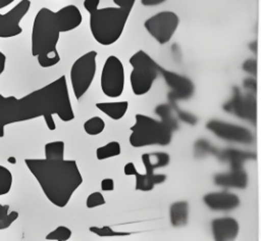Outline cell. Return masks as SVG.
Instances as JSON below:
<instances>
[{"instance_id":"1","label":"cell","mask_w":261,"mask_h":241,"mask_svg":"<svg viewBox=\"0 0 261 241\" xmlns=\"http://www.w3.org/2000/svg\"><path fill=\"white\" fill-rule=\"evenodd\" d=\"M62 122L74 119L65 76L20 98L0 94V138L4 137L7 125L43 116L50 131L56 129L53 115Z\"/></svg>"},{"instance_id":"2","label":"cell","mask_w":261,"mask_h":241,"mask_svg":"<svg viewBox=\"0 0 261 241\" xmlns=\"http://www.w3.org/2000/svg\"><path fill=\"white\" fill-rule=\"evenodd\" d=\"M83 21V16L73 4L57 11L42 7L36 14L31 36V52L42 67H52L60 61L57 44L61 33L75 30Z\"/></svg>"},{"instance_id":"3","label":"cell","mask_w":261,"mask_h":241,"mask_svg":"<svg viewBox=\"0 0 261 241\" xmlns=\"http://www.w3.org/2000/svg\"><path fill=\"white\" fill-rule=\"evenodd\" d=\"M24 163L47 199L57 207H65L83 184V176L75 160L25 158Z\"/></svg>"},{"instance_id":"4","label":"cell","mask_w":261,"mask_h":241,"mask_svg":"<svg viewBox=\"0 0 261 241\" xmlns=\"http://www.w3.org/2000/svg\"><path fill=\"white\" fill-rule=\"evenodd\" d=\"M155 112L161 119H155L149 115L137 113L135 124L129 128V144L140 148L150 145H169L172 140V133L178 129V123L172 116L170 104H160Z\"/></svg>"},{"instance_id":"5","label":"cell","mask_w":261,"mask_h":241,"mask_svg":"<svg viewBox=\"0 0 261 241\" xmlns=\"http://www.w3.org/2000/svg\"><path fill=\"white\" fill-rule=\"evenodd\" d=\"M116 6L97 8L90 14V31L97 43L110 46L118 41L136 0H112Z\"/></svg>"},{"instance_id":"6","label":"cell","mask_w":261,"mask_h":241,"mask_svg":"<svg viewBox=\"0 0 261 241\" xmlns=\"http://www.w3.org/2000/svg\"><path fill=\"white\" fill-rule=\"evenodd\" d=\"M133 67L129 76L132 90L136 96L147 94L160 76V65L144 50L134 53L129 60Z\"/></svg>"},{"instance_id":"7","label":"cell","mask_w":261,"mask_h":241,"mask_svg":"<svg viewBox=\"0 0 261 241\" xmlns=\"http://www.w3.org/2000/svg\"><path fill=\"white\" fill-rule=\"evenodd\" d=\"M97 51L91 50L80 56L71 65L69 71L70 84L75 98L81 99L91 87L97 68Z\"/></svg>"},{"instance_id":"8","label":"cell","mask_w":261,"mask_h":241,"mask_svg":"<svg viewBox=\"0 0 261 241\" xmlns=\"http://www.w3.org/2000/svg\"><path fill=\"white\" fill-rule=\"evenodd\" d=\"M124 66L121 60L110 55L106 58L101 71L100 86L103 94L109 98H118L124 90Z\"/></svg>"},{"instance_id":"9","label":"cell","mask_w":261,"mask_h":241,"mask_svg":"<svg viewBox=\"0 0 261 241\" xmlns=\"http://www.w3.org/2000/svg\"><path fill=\"white\" fill-rule=\"evenodd\" d=\"M15 0H0V38H12L22 33L21 19L31 8L30 0H20L10 10L2 13L1 10L8 7Z\"/></svg>"},{"instance_id":"10","label":"cell","mask_w":261,"mask_h":241,"mask_svg":"<svg viewBox=\"0 0 261 241\" xmlns=\"http://www.w3.org/2000/svg\"><path fill=\"white\" fill-rule=\"evenodd\" d=\"M178 25V15L170 10L160 11L147 18L144 22L147 32L161 45L171 40Z\"/></svg>"},{"instance_id":"11","label":"cell","mask_w":261,"mask_h":241,"mask_svg":"<svg viewBox=\"0 0 261 241\" xmlns=\"http://www.w3.org/2000/svg\"><path fill=\"white\" fill-rule=\"evenodd\" d=\"M160 76H162L167 86L170 88L167 97L171 103H175L178 100L189 99L194 94L195 86L189 78L167 70L162 66H160Z\"/></svg>"},{"instance_id":"12","label":"cell","mask_w":261,"mask_h":241,"mask_svg":"<svg viewBox=\"0 0 261 241\" xmlns=\"http://www.w3.org/2000/svg\"><path fill=\"white\" fill-rule=\"evenodd\" d=\"M206 129L222 140L238 143L250 144L253 141V135L247 128L233 124L224 123L217 119H211L206 124Z\"/></svg>"},{"instance_id":"13","label":"cell","mask_w":261,"mask_h":241,"mask_svg":"<svg viewBox=\"0 0 261 241\" xmlns=\"http://www.w3.org/2000/svg\"><path fill=\"white\" fill-rule=\"evenodd\" d=\"M203 201L208 206V208L217 211L231 210L240 205L239 196L227 191L207 193L204 195Z\"/></svg>"},{"instance_id":"14","label":"cell","mask_w":261,"mask_h":241,"mask_svg":"<svg viewBox=\"0 0 261 241\" xmlns=\"http://www.w3.org/2000/svg\"><path fill=\"white\" fill-rule=\"evenodd\" d=\"M125 176H135L136 185L135 189L137 191H151L156 185L162 184L166 180L165 174H154V176H148L146 174H141L137 171L134 162H127L123 168Z\"/></svg>"},{"instance_id":"15","label":"cell","mask_w":261,"mask_h":241,"mask_svg":"<svg viewBox=\"0 0 261 241\" xmlns=\"http://www.w3.org/2000/svg\"><path fill=\"white\" fill-rule=\"evenodd\" d=\"M211 230L214 240H234L238 237L240 226L233 218H218L211 222Z\"/></svg>"},{"instance_id":"16","label":"cell","mask_w":261,"mask_h":241,"mask_svg":"<svg viewBox=\"0 0 261 241\" xmlns=\"http://www.w3.org/2000/svg\"><path fill=\"white\" fill-rule=\"evenodd\" d=\"M247 175L241 167L232 168V172L229 174L214 176L215 185L223 187H238L243 189L247 186Z\"/></svg>"},{"instance_id":"17","label":"cell","mask_w":261,"mask_h":241,"mask_svg":"<svg viewBox=\"0 0 261 241\" xmlns=\"http://www.w3.org/2000/svg\"><path fill=\"white\" fill-rule=\"evenodd\" d=\"M142 161L145 167V174L154 176V170L166 166L170 161V156L166 152L143 153Z\"/></svg>"},{"instance_id":"18","label":"cell","mask_w":261,"mask_h":241,"mask_svg":"<svg viewBox=\"0 0 261 241\" xmlns=\"http://www.w3.org/2000/svg\"><path fill=\"white\" fill-rule=\"evenodd\" d=\"M169 221L174 228L186 226L189 221V203L187 201L173 202L169 206Z\"/></svg>"},{"instance_id":"19","label":"cell","mask_w":261,"mask_h":241,"mask_svg":"<svg viewBox=\"0 0 261 241\" xmlns=\"http://www.w3.org/2000/svg\"><path fill=\"white\" fill-rule=\"evenodd\" d=\"M95 105L100 111L105 113L113 120L122 118L128 108V102L126 100L115 102H98Z\"/></svg>"},{"instance_id":"20","label":"cell","mask_w":261,"mask_h":241,"mask_svg":"<svg viewBox=\"0 0 261 241\" xmlns=\"http://www.w3.org/2000/svg\"><path fill=\"white\" fill-rule=\"evenodd\" d=\"M121 152V146L117 141H110L107 144L96 149V157L98 160H104L110 157H115Z\"/></svg>"},{"instance_id":"21","label":"cell","mask_w":261,"mask_h":241,"mask_svg":"<svg viewBox=\"0 0 261 241\" xmlns=\"http://www.w3.org/2000/svg\"><path fill=\"white\" fill-rule=\"evenodd\" d=\"M65 144L63 141H51L45 144V158L46 159H63Z\"/></svg>"},{"instance_id":"22","label":"cell","mask_w":261,"mask_h":241,"mask_svg":"<svg viewBox=\"0 0 261 241\" xmlns=\"http://www.w3.org/2000/svg\"><path fill=\"white\" fill-rule=\"evenodd\" d=\"M18 219V212L16 210L9 211L8 204L0 203V231L9 228Z\"/></svg>"},{"instance_id":"23","label":"cell","mask_w":261,"mask_h":241,"mask_svg":"<svg viewBox=\"0 0 261 241\" xmlns=\"http://www.w3.org/2000/svg\"><path fill=\"white\" fill-rule=\"evenodd\" d=\"M105 129V122L100 116H92L84 123V131L90 136L101 134Z\"/></svg>"},{"instance_id":"24","label":"cell","mask_w":261,"mask_h":241,"mask_svg":"<svg viewBox=\"0 0 261 241\" xmlns=\"http://www.w3.org/2000/svg\"><path fill=\"white\" fill-rule=\"evenodd\" d=\"M89 231L96 234L99 237H123V236H128L130 235V232H118L114 231L111 227L109 226H103V227H97V226H92L89 228Z\"/></svg>"},{"instance_id":"25","label":"cell","mask_w":261,"mask_h":241,"mask_svg":"<svg viewBox=\"0 0 261 241\" xmlns=\"http://www.w3.org/2000/svg\"><path fill=\"white\" fill-rule=\"evenodd\" d=\"M72 235L71 230L65 226H58L56 229L48 233L45 237L46 240L50 241H67Z\"/></svg>"},{"instance_id":"26","label":"cell","mask_w":261,"mask_h":241,"mask_svg":"<svg viewBox=\"0 0 261 241\" xmlns=\"http://www.w3.org/2000/svg\"><path fill=\"white\" fill-rule=\"evenodd\" d=\"M12 187V174L11 172L0 164V196L9 193Z\"/></svg>"},{"instance_id":"27","label":"cell","mask_w":261,"mask_h":241,"mask_svg":"<svg viewBox=\"0 0 261 241\" xmlns=\"http://www.w3.org/2000/svg\"><path fill=\"white\" fill-rule=\"evenodd\" d=\"M105 203H106V201H105L103 194L98 191L89 194L86 199V206L88 208H94L97 206H101V205H104Z\"/></svg>"},{"instance_id":"28","label":"cell","mask_w":261,"mask_h":241,"mask_svg":"<svg viewBox=\"0 0 261 241\" xmlns=\"http://www.w3.org/2000/svg\"><path fill=\"white\" fill-rule=\"evenodd\" d=\"M100 0H84V7L90 14L98 8Z\"/></svg>"},{"instance_id":"29","label":"cell","mask_w":261,"mask_h":241,"mask_svg":"<svg viewBox=\"0 0 261 241\" xmlns=\"http://www.w3.org/2000/svg\"><path fill=\"white\" fill-rule=\"evenodd\" d=\"M114 189V180L111 178H105L101 181V190L102 191H112Z\"/></svg>"},{"instance_id":"30","label":"cell","mask_w":261,"mask_h":241,"mask_svg":"<svg viewBox=\"0 0 261 241\" xmlns=\"http://www.w3.org/2000/svg\"><path fill=\"white\" fill-rule=\"evenodd\" d=\"M167 0H141L142 5L144 6H155L164 3Z\"/></svg>"},{"instance_id":"31","label":"cell","mask_w":261,"mask_h":241,"mask_svg":"<svg viewBox=\"0 0 261 241\" xmlns=\"http://www.w3.org/2000/svg\"><path fill=\"white\" fill-rule=\"evenodd\" d=\"M6 65V55L0 51V75L4 71Z\"/></svg>"},{"instance_id":"32","label":"cell","mask_w":261,"mask_h":241,"mask_svg":"<svg viewBox=\"0 0 261 241\" xmlns=\"http://www.w3.org/2000/svg\"><path fill=\"white\" fill-rule=\"evenodd\" d=\"M7 161L9 162V163H16V159H15V157L14 156H9L8 158H7Z\"/></svg>"},{"instance_id":"33","label":"cell","mask_w":261,"mask_h":241,"mask_svg":"<svg viewBox=\"0 0 261 241\" xmlns=\"http://www.w3.org/2000/svg\"><path fill=\"white\" fill-rule=\"evenodd\" d=\"M0 76H1V75H0Z\"/></svg>"}]
</instances>
